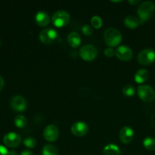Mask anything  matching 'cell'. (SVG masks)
Wrapping results in <instances>:
<instances>
[{
	"mask_svg": "<svg viewBox=\"0 0 155 155\" xmlns=\"http://www.w3.org/2000/svg\"><path fill=\"white\" fill-rule=\"evenodd\" d=\"M124 25L130 29H136L139 27L140 24V21L136 17L130 15V16L126 17L124 21Z\"/></svg>",
	"mask_w": 155,
	"mask_h": 155,
	"instance_id": "17",
	"label": "cell"
},
{
	"mask_svg": "<svg viewBox=\"0 0 155 155\" xmlns=\"http://www.w3.org/2000/svg\"><path fill=\"white\" fill-rule=\"evenodd\" d=\"M20 155H33V154L32 151H29V150H24L20 154Z\"/></svg>",
	"mask_w": 155,
	"mask_h": 155,
	"instance_id": "28",
	"label": "cell"
},
{
	"mask_svg": "<svg viewBox=\"0 0 155 155\" xmlns=\"http://www.w3.org/2000/svg\"><path fill=\"white\" fill-rule=\"evenodd\" d=\"M24 145L27 147V148H30V149H32V148H34L36 145V139L33 137H31V136H29V137H27L24 139Z\"/></svg>",
	"mask_w": 155,
	"mask_h": 155,
	"instance_id": "24",
	"label": "cell"
},
{
	"mask_svg": "<svg viewBox=\"0 0 155 155\" xmlns=\"http://www.w3.org/2000/svg\"><path fill=\"white\" fill-rule=\"evenodd\" d=\"M58 33L52 28H45L39 33V40L43 44H51L57 39Z\"/></svg>",
	"mask_w": 155,
	"mask_h": 155,
	"instance_id": "7",
	"label": "cell"
},
{
	"mask_svg": "<svg viewBox=\"0 0 155 155\" xmlns=\"http://www.w3.org/2000/svg\"><path fill=\"white\" fill-rule=\"evenodd\" d=\"M148 77H149V73L146 69H139L135 74V81L136 83L142 84L148 80Z\"/></svg>",
	"mask_w": 155,
	"mask_h": 155,
	"instance_id": "16",
	"label": "cell"
},
{
	"mask_svg": "<svg viewBox=\"0 0 155 155\" xmlns=\"http://www.w3.org/2000/svg\"><path fill=\"white\" fill-rule=\"evenodd\" d=\"M115 55L118 59L123 61H129L133 56V52L131 48L127 45H120L117 47L115 51Z\"/></svg>",
	"mask_w": 155,
	"mask_h": 155,
	"instance_id": "9",
	"label": "cell"
},
{
	"mask_svg": "<svg viewBox=\"0 0 155 155\" xmlns=\"http://www.w3.org/2000/svg\"><path fill=\"white\" fill-rule=\"evenodd\" d=\"M0 155H9V151L3 145H0Z\"/></svg>",
	"mask_w": 155,
	"mask_h": 155,
	"instance_id": "27",
	"label": "cell"
},
{
	"mask_svg": "<svg viewBox=\"0 0 155 155\" xmlns=\"http://www.w3.org/2000/svg\"><path fill=\"white\" fill-rule=\"evenodd\" d=\"M71 133L76 136L78 137H83L85 136L89 132V126L84 122L78 121L76 122L71 126Z\"/></svg>",
	"mask_w": 155,
	"mask_h": 155,
	"instance_id": "12",
	"label": "cell"
},
{
	"mask_svg": "<svg viewBox=\"0 0 155 155\" xmlns=\"http://www.w3.org/2000/svg\"><path fill=\"white\" fill-rule=\"evenodd\" d=\"M104 39L106 44L110 48L117 47L122 41V34L117 29L110 27L104 31Z\"/></svg>",
	"mask_w": 155,
	"mask_h": 155,
	"instance_id": "2",
	"label": "cell"
},
{
	"mask_svg": "<svg viewBox=\"0 0 155 155\" xmlns=\"http://www.w3.org/2000/svg\"><path fill=\"white\" fill-rule=\"evenodd\" d=\"M21 136L15 132H11L7 133L3 137V142L6 146L8 148H16L18 147L21 143Z\"/></svg>",
	"mask_w": 155,
	"mask_h": 155,
	"instance_id": "8",
	"label": "cell"
},
{
	"mask_svg": "<svg viewBox=\"0 0 155 155\" xmlns=\"http://www.w3.org/2000/svg\"><path fill=\"white\" fill-rule=\"evenodd\" d=\"M10 104L12 108L18 112L24 111L27 108V101L21 95H15L12 97Z\"/></svg>",
	"mask_w": 155,
	"mask_h": 155,
	"instance_id": "11",
	"label": "cell"
},
{
	"mask_svg": "<svg viewBox=\"0 0 155 155\" xmlns=\"http://www.w3.org/2000/svg\"><path fill=\"white\" fill-rule=\"evenodd\" d=\"M42 155H58V150L54 145L48 144L43 147L42 151Z\"/></svg>",
	"mask_w": 155,
	"mask_h": 155,
	"instance_id": "19",
	"label": "cell"
},
{
	"mask_svg": "<svg viewBox=\"0 0 155 155\" xmlns=\"http://www.w3.org/2000/svg\"><path fill=\"white\" fill-rule=\"evenodd\" d=\"M137 61L140 64L144 66L151 64L155 61V51L152 48H145L139 53Z\"/></svg>",
	"mask_w": 155,
	"mask_h": 155,
	"instance_id": "6",
	"label": "cell"
},
{
	"mask_svg": "<svg viewBox=\"0 0 155 155\" xmlns=\"http://www.w3.org/2000/svg\"><path fill=\"white\" fill-rule=\"evenodd\" d=\"M143 145L146 149L149 151L155 150V139L153 137H147L144 139Z\"/></svg>",
	"mask_w": 155,
	"mask_h": 155,
	"instance_id": "21",
	"label": "cell"
},
{
	"mask_svg": "<svg viewBox=\"0 0 155 155\" xmlns=\"http://www.w3.org/2000/svg\"><path fill=\"white\" fill-rule=\"evenodd\" d=\"M68 42L73 48H77L81 44V37L76 32H71L68 36Z\"/></svg>",
	"mask_w": 155,
	"mask_h": 155,
	"instance_id": "15",
	"label": "cell"
},
{
	"mask_svg": "<svg viewBox=\"0 0 155 155\" xmlns=\"http://www.w3.org/2000/svg\"><path fill=\"white\" fill-rule=\"evenodd\" d=\"M138 15L141 24L151 19L155 12V5L151 1H145L142 2L138 8Z\"/></svg>",
	"mask_w": 155,
	"mask_h": 155,
	"instance_id": "1",
	"label": "cell"
},
{
	"mask_svg": "<svg viewBox=\"0 0 155 155\" xmlns=\"http://www.w3.org/2000/svg\"><path fill=\"white\" fill-rule=\"evenodd\" d=\"M103 155H120V149L114 144H108L103 149Z\"/></svg>",
	"mask_w": 155,
	"mask_h": 155,
	"instance_id": "18",
	"label": "cell"
},
{
	"mask_svg": "<svg viewBox=\"0 0 155 155\" xmlns=\"http://www.w3.org/2000/svg\"><path fill=\"white\" fill-rule=\"evenodd\" d=\"M123 94L127 97H132L136 94V89L132 85H127L122 90Z\"/></svg>",
	"mask_w": 155,
	"mask_h": 155,
	"instance_id": "22",
	"label": "cell"
},
{
	"mask_svg": "<svg viewBox=\"0 0 155 155\" xmlns=\"http://www.w3.org/2000/svg\"><path fill=\"white\" fill-rule=\"evenodd\" d=\"M103 21L102 19L99 16H93L91 19V25L95 29H100L102 27Z\"/></svg>",
	"mask_w": 155,
	"mask_h": 155,
	"instance_id": "23",
	"label": "cell"
},
{
	"mask_svg": "<svg viewBox=\"0 0 155 155\" xmlns=\"http://www.w3.org/2000/svg\"><path fill=\"white\" fill-rule=\"evenodd\" d=\"M139 0H136V1H129L128 2L130 3V4H131V5H136V4H138V3H139Z\"/></svg>",
	"mask_w": 155,
	"mask_h": 155,
	"instance_id": "30",
	"label": "cell"
},
{
	"mask_svg": "<svg viewBox=\"0 0 155 155\" xmlns=\"http://www.w3.org/2000/svg\"><path fill=\"white\" fill-rule=\"evenodd\" d=\"M119 138L124 144L130 143L134 138V131L130 127H124L120 132Z\"/></svg>",
	"mask_w": 155,
	"mask_h": 155,
	"instance_id": "13",
	"label": "cell"
},
{
	"mask_svg": "<svg viewBox=\"0 0 155 155\" xmlns=\"http://www.w3.org/2000/svg\"><path fill=\"white\" fill-rule=\"evenodd\" d=\"M98 51L96 47L91 44L85 45L80 48L79 54L83 60L86 61H94L98 56Z\"/></svg>",
	"mask_w": 155,
	"mask_h": 155,
	"instance_id": "3",
	"label": "cell"
},
{
	"mask_svg": "<svg viewBox=\"0 0 155 155\" xmlns=\"http://www.w3.org/2000/svg\"><path fill=\"white\" fill-rule=\"evenodd\" d=\"M43 136L45 139L48 142H55L59 137L58 129L56 126L50 124L45 127L43 131Z\"/></svg>",
	"mask_w": 155,
	"mask_h": 155,
	"instance_id": "10",
	"label": "cell"
},
{
	"mask_svg": "<svg viewBox=\"0 0 155 155\" xmlns=\"http://www.w3.org/2000/svg\"><path fill=\"white\" fill-rule=\"evenodd\" d=\"M5 85V81H4V79L2 78V77H0V90L3 88Z\"/></svg>",
	"mask_w": 155,
	"mask_h": 155,
	"instance_id": "29",
	"label": "cell"
},
{
	"mask_svg": "<svg viewBox=\"0 0 155 155\" xmlns=\"http://www.w3.org/2000/svg\"><path fill=\"white\" fill-rule=\"evenodd\" d=\"M138 95L145 102H151L155 99L154 89L148 85H140L137 89Z\"/></svg>",
	"mask_w": 155,
	"mask_h": 155,
	"instance_id": "4",
	"label": "cell"
},
{
	"mask_svg": "<svg viewBox=\"0 0 155 155\" xmlns=\"http://www.w3.org/2000/svg\"><path fill=\"white\" fill-rule=\"evenodd\" d=\"M0 44H1V41H0Z\"/></svg>",
	"mask_w": 155,
	"mask_h": 155,
	"instance_id": "32",
	"label": "cell"
},
{
	"mask_svg": "<svg viewBox=\"0 0 155 155\" xmlns=\"http://www.w3.org/2000/svg\"><path fill=\"white\" fill-rule=\"evenodd\" d=\"M82 32L86 36H90L93 33V29H92V26L89 25V24H85L82 27Z\"/></svg>",
	"mask_w": 155,
	"mask_h": 155,
	"instance_id": "25",
	"label": "cell"
},
{
	"mask_svg": "<svg viewBox=\"0 0 155 155\" xmlns=\"http://www.w3.org/2000/svg\"><path fill=\"white\" fill-rule=\"evenodd\" d=\"M35 21L36 24L41 27H45L48 25L50 22L49 15L43 11H39L35 16Z\"/></svg>",
	"mask_w": 155,
	"mask_h": 155,
	"instance_id": "14",
	"label": "cell"
},
{
	"mask_svg": "<svg viewBox=\"0 0 155 155\" xmlns=\"http://www.w3.org/2000/svg\"><path fill=\"white\" fill-rule=\"evenodd\" d=\"M27 120L23 115H18L15 118V124L18 128L22 129L27 126Z\"/></svg>",
	"mask_w": 155,
	"mask_h": 155,
	"instance_id": "20",
	"label": "cell"
},
{
	"mask_svg": "<svg viewBox=\"0 0 155 155\" xmlns=\"http://www.w3.org/2000/svg\"><path fill=\"white\" fill-rule=\"evenodd\" d=\"M104 54H105L106 57L111 58L115 54V51H114V50L113 48H110V47H109V48H106V49L104 50Z\"/></svg>",
	"mask_w": 155,
	"mask_h": 155,
	"instance_id": "26",
	"label": "cell"
},
{
	"mask_svg": "<svg viewBox=\"0 0 155 155\" xmlns=\"http://www.w3.org/2000/svg\"><path fill=\"white\" fill-rule=\"evenodd\" d=\"M71 20V16L66 11L60 10L56 12L51 18V22L56 27H63L68 25Z\"/></svg>",
	"mask_w": 155,
	"mask_h": 155,
	"instance_id": "5",
	"label": "cell"
},
{
	"mask_svg": "<svg viewBox=\"0 0 155 155\" xmlns=\"http://www.w3.org/2000/svg\"><path fill=\"white\" fill-rule=\"evenodd\" d=\"M9 155H17L16 151H9Z\"/></svg>",
	"mask_w": 155,
	"mask_h": 155,
	"instance_id": "31",
	"label": "cell"
}]
</instances>
